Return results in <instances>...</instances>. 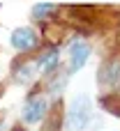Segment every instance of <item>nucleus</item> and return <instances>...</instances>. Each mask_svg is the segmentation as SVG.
Wrapping results in <instances>:
<instances>
[{"mask_svg":"<svg viewBox=\"0 0 120 131\" xmlns=\"http://www.w3.org/2000/svg\"><path fill=\"white\" fill-rule=\"evenodd\" d=\"M37 44V32L32 28H16L12 32V46L19 51H30Z\"/></svg>","mask_w":120,"mask_h":131,"instance_id":"obj_4","label":"nucleus"},{"mask_svg":"<svg viewBox=\"0 0 120 131\" xmlns=\"http://www.w3.org/2000/svg\"><path fill=\"white\" fill-rule=\"evenodd\" d=\"M90 58V44L83 41V39H76L72 41L69 46V71H79Z\"/></svg>","mask_w":120,"mask_h":131,"instance_id":"obj_2","label":"nucleus"},{"mask_svg":"<svg viewBox=\"0 0 120 131\" xmlns=\"http://www.w3.org/2000/svg\"><path fill=\"white\" fill-rule=\"evenodd\" d=\"M32 76H35V64H23V67L19 69V76H16V81H23V83H28Z\"/></svg>","mask_w":120,"mask_h":131,"instance_id":"obj_7","label":"nucleus"},{"mask_svg":"<svg viewBox=\"0 0 120 131\" xmlns=\"http://www.w3.org/2000/svg\"><path fill=\"white\" fill-rule=\"evenodd\" d=\"M44 113H46V99L44 97H32L23 106V122L35 124V122H39L44 117Z\"/></svg>","mask_w":120,"mask_h":131,"instance_id":"obj_3","label":"nucleus"},{"mask_svg":"<svg viewBox=\"0 0 120 131\" xmlns=\"http://www.w3.org/2000/svg\"><path fill=\"white\" fill-rule=\"evenodd\" d=\"M51 12H56L53 5H35V7H32V14H35L37 18H42V16H46V14H51Z\"/></svg>","mask_w":120,"mask_h":131,"instance_id":"obj_8","label":"nucleus"},{"mask_svg":"<svg viewBox=\"0 0 120 131\" xmlns=\"http://www.w3.org/2000/svg\"><path fill=\"white\" fill-rule=\"evenodd\" d=\"M56 64H58V51H56V48L39 58V67H42V71H51Z\"/></svg>","mask_w":120,"mask_h":131,"instance_id":"obj_6","label":"nucleus"},{"mask_svg":"<svg viewBox=\"0 0 120 131\" xmlns=\"http://www.w3.org/2000/svg\"><path fill=\"white\" fill-rule=\"evenodd\" d=\"M99 81L106 83V85H116V83H120V62L106 64V67L99 71Z\"/></svg>","mask_w":120,"mask_h":131,"instance_id":"obj_5","label":"nucleus"},{"mask_svg":"<svg viewBox=\"0 0 120 131\" xmlns=\"http://www.w3.org/2000/svg\"><path fill=\"white\" fill-rule=\"evenodd\" d=\"M93 122V99L81 94L76 97L65 115V129L67 131H86V127Z\"/></svg>","mask_w":120,"mask_h":131,"instance_id":"obj_1","label":"nucleus"}]
</instances>
